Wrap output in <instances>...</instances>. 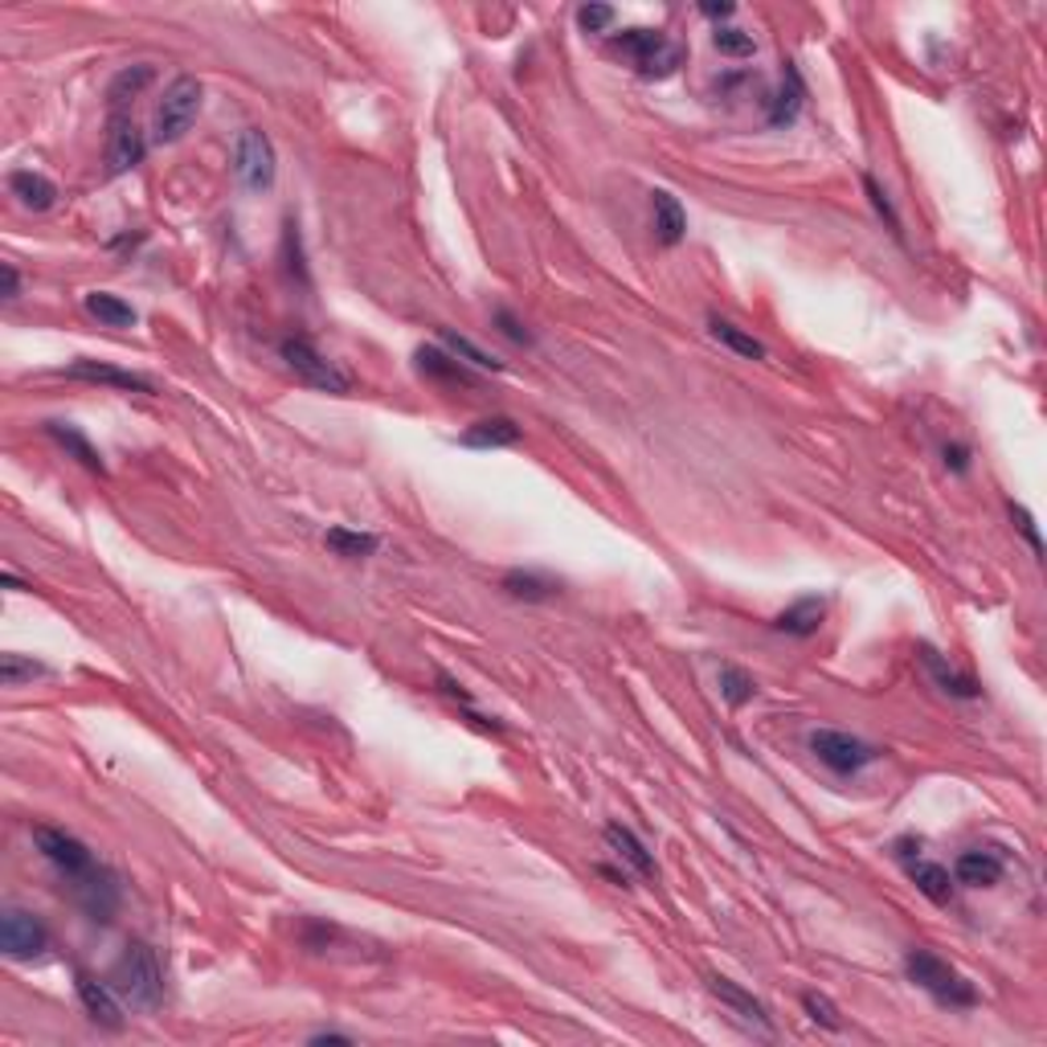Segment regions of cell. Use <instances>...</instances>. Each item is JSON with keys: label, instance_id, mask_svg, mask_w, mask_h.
I'll list each match as a JSON object with an SVG mask.
<instances>
[{"label": "cell", "instance_id": "cell-37", "mask_svg": "<svg viewBox=\"0 0 1047 1047\" xmlns=\"http://www.w3.org/2000/svg\"><path fill=\"white\" fill-rule=\"evenodd\" d=\"M491 320H496V328H500V332H503L508 340H512V344H524V348L532 344V332L516 320V316H512V311H508V307H500V311H496Z\"/></svg>", "mask_w": 1047, "mask_h": 1047}, {"label": "cell", "instance_id": "cell-18", "mask_svg": "<svg viewBox=\"0 0 1047 1047\" xmlns=\"http://www.w3.org/2000/svg\"><path fill=\"white\" fill-rule=\"evenodd\" d=\"M822 618H826V602L810 594V597H798L794 606H786V610L777 614L774 630H782L789 639H810V634L822 627Z\"/></svg>", "mask_w": 1047, "mask_h": 1047}, {"label": "cell", "instance_id": "cell-13", "mask_svg": "<svg viewBox=\"0 0 1047 1047\" xmlns=\"http://www.w3.org/2000/svg\"><path fill=\"white\" fill-rule=\"evenodd\" d=\"M709 990L716 995V999L725 1002L733 1015L741 1019V1023H749V1027H758V1032L774 1035V1019H770V1011H765V1002H758L753 995H745L737 983H728V978H709Z\"/></svg>", "mask_w": 1047, "mask_h": 1047}, {"label": "cell", "instance_id": "cell-14", "mask_svg": "<svg viewBox=\"0 0 1047 1047\" xmlns=\"http://www.w3.org/2000/svg\"><path fill=\"white\" fill-rule=\"evenodd\" d=\"M9 193L16 197V205H21V210L46 213V210H53V201H58V185H53L46 172L16 168L13 177H9Z\"/></svg>", "mask_w": 1047, "mask_h": 1047}, {"label": "cell", "instance_id": "cell-19", "mask_svg": "<svg viewBox=\"0 0 1047 1047\" xmlns=\"http://www.w3.org/2000/svg\"><path fill=\"white\" fill-rule=\"evenodd\" d=\"M920 663H925V671L933 676V683L941 688L945 695H957V700H978L983 695V688H978V679L962 676V671H953L950 663L937 655L933 646H920Z\"/></svg>", "mask_w": 1047, "mask_h": 1047}, {"label": "cell", "instance_id": "cell-20", "mask_svg": "<svg viewBox=\"0 0 1047 1047\" xmlns=\"http://www.w3.org/2000/svg\"><path fill=\"white\" fill-rule=\"evenodd\" d=\"M953 880L966 888H995L1002 880V859L995 852H962L953 864Z\"/></svg>", "mask_w": 1047, "mask_h": 1047}, {"label": "cell", "instance_id": "cell-31", "mask_svg": "<svg viewBox=\"0 0 1047 1047\" xmlns=\"http://www.w3.org/2000/svg\"><path fill=\"white\" fill-rule=\"evenodd\" d=\"M721 695L728 700V709H745L758 695V679L741 667H721Z\"/></svg>", "mask_w": 1047, "mask_h": 1047}, {"label": "cell", "instance_id": "cell-44", "mask_svg": "<svg viewBox=\"0 0 1047 1047\" xmlns=\"http://www.w3.org/2000/svg\"><path fill=\"white\" fill-rule=\"evenodd\" d=\"M311 1044H353V1039L340 1035V1032H320V1035H311Z\"/></svg>", "mask_w": 1047, "mask_h": 1047}, {"label": "cell", "instance_id": "cell-2", "mask_svg": "<svg viewBox=\"0 0 1047 1047\" xmlns=\"http://www.w3.org/2000/svg\"><path fill=\"white\" fill-rule=\"evenodd\" d=\"M115 990L135 1007H160L164 999V969L156 962V950L144 941H131L119 966H115Z\"/></svg>", "mask_w": 1047, "mask_h": 1047}, {"label": "cell", "instance_id": "cell-6", "mask_svg": "<svg viewBox=\"0 0 1047 1047\" xmlns=\"http://www.w3.org/2000/svg\"><path fill=\"white\" fill-rule=\"evenodd\" d=\"M810 753L838 777L859 774L864 765H871V761L880 758L868 741H859L852 733H838V728H814V733H810Z\"/></svg>", "mask_w": 1047, "mask_h": 1047}, {"label": "cell", "instance_id": "cell-5", "mask_svg": "<svg viewBox=\"0 0 1047 1047\" xmlns=\"http://www.w3.org/2000/svg\"><path fill=\"white\" fill-rule=\"evenodd\" d=\"M278 356L287 360V369L295 372L304 385L320 389V393H348V389H353L348 372H340L307 336H287L278 344Z\"/></svg>", "mask_w": 1047, "mask_h": 1047}, {"label": "cell", "instance_id": "cell-8", "mask_svg": "<svg viewBox=\"0 0 1047 1047\" xmlns=\"http://www.w3.org/2000/svg\"><path fill=\"white\" fill-rule=\"evenodd\" d=\"M234 172H238V180H242L250 193L271 189L278 164H274V144L266 140V131L246 128L242 135H238V147H234Z\"/></svg>", "mask_w": 1047, "mask_h": 1047}, {"label": "cell", "instance_id": "cell-28", "mask_svg": "<svg viewBox=\"0 0 1047 1047\" xmlns=\"http://www.w3.org/2000/svg\"><path fill=\"white\" fill-rule=\"evenodd\" d=\"M328 548L336 552V557H348V561H356V557H372L377 552V536L372 532H353V528H328Z\"/></svg>", "mask_w": 1047, "mask_h": 1047}, {"label": "cell", "instance_id": "cell-9", "mask_svg": "<svg viewBox=\"0 0 1047 1047\" xmlns=\"http://www.w3.org/2000/svg\"><path fill=\"white\" fill-rule=\"evenodd\" d=\"M0 950L9 953L13 962H33L49 950V933L46 925L25 913V908H4L0 917Z\"/></svg>", "mask_w": 1047, "mask_h": 1047}, {"label": "cell", "instance_id": "cell-26", "mask_svg": "<svg viewBox=\"0 0 1047 1047\" xmlns=\"http://www.w3.org/2000/svg\"><path fill=\"white\" fill-rule=\"evenodd\" d=\"M709 332L712 340H721L728 353L745 356V360H765V344L758 336H749L745 328H737L733 320H721V316H709Z\"/></svg>", "mask_w": 1047, "mask_h": 1047}, {"label": "cell", "instance_id": "cell-11", "mask_svg": "<svg viewBox=\"0 0 1047 1047\" xmlns=\"http://www.w3.org/2000/svg\"><path fill=\"white\" fill-rule=\"evenodd\" d=\"M62 377H70V381H95V385H111V389H123V393H156L147 377H140V372H131V369L103 365V360H74V365H66V369H62Z\"/></svg>", "mask_w": 1047, "mask_h": 1047}, {"label": "cell", "instance_id": "cell-21", "mask_svg": "<svg viewBox=\"0 0 1047 1047\" xmlns=\"http://www.w3.org/2000/svg\"><path fill=\"white\" fill-rule=\"evenodd\" d=\"M46 435L62 447L66 454H74L82 467L95 471V475H107V463H103V454L91 447V438L82 435L79 426H70V421H46Z\"/></svg>", "mask_w": 1047, "mask_h": 1047}, {"label": "cell", "instance_id": "cell-4", "mask_svg": "<svg viewBox=\"0 0 1047 1047\" xmlns=\"http://www.w3.org/2000/svg\"><path fill=\"white\" fill-rule=\"evenodd\" d=\"M201 98H205V91H201V82H197L193 74H180V79L168 82L164 98L156 103L152 140H156V144H177V140H185V131L193 128L197 115H201Z\"/></svg>", "mask_w": 1047, "mask_h": 1047}, {"label": "cell", "instance_id": "cell-24", "mask_svg": "<svg viewBox=\"0 0 1047 1047\" xmlns=\"http://www.w3.org/2000/svg\"><path fill=\"white\" fill-rule=\"evenodd\" d=\"M802 98H806V86L802 79H798V70L786 62V79H782V91L774 95V103H770V123L774 128H789L794 119H798V111H802Z\"/></svg>", "mask_w": 1047, "mask_h": 1047}, {"label": "cell", "instance_id": "cell-23", "mask_svg": "<svg viewBox=\"0 0 1047 1047\" xmlns=\"http://www.w3.org/2000/svg\"><path fill=\"white\" fill-rule=\"evenodd\" d=\"M516 442L520 426L512 418H484L463 435V447H475V451H496V447H516Z\"/></svg>", "mask_w": 1047, "mask_h": 1047}, {"label": "cell", "instance_id": "cell-38", "mask_svg": "<svg viewBox=\"0 0 1047 1047\" xmlns=\"http://www.w3.org/2000/svg\"><path fill=\"white\" fill-rule=\"evenodd\" d=\"M283 250H287V266L290 274L299 278V283H307V266H304V250H299V229H295V222H287V234H283Z\"/></svg>", "mask_w": 1047, "mask_h": 1047}, {"label": "cell", "instance_id": "cell-10", "mask_svg": "<svg viewBox=\"0 0 1047 1047\" xmlns=\"http://www.w3.org/2000/svg\"><path fill=\"white\" fill-rule=\"evenodd\" d=\"M147 156V135L135 128L131 115H111V131H107V164L111 177H123L131 168H140Z\"/></svg>", "mask_w": 1047, "mask_h": 1047}, {"label": "cell", "instance_id": "cell-33", "mask_svg": "<svg viewBox=\"0 0 1047 1047\" xmlns=\"http://www.w3.org/2000/svg\"><path fill=\"white\" fill-rule=\"evenodd\" d=\"M37 676H49L46 663L25 659V655H0V683H4V688H16V683L37 679Z\"/></svg>", "mask_w": 1047, "mask_h": 1047}, {"label": "cell", "instance_id": "cell-17", "mask_svg": "<svg viewBox=\"0 0 1047 1047\" xmlns=\"http://www.w3.org/2000/svg\"><path fill=\"white\" fill-rule=\"evenodd\" d=\"M904 868H908V880L929 896L933 904H950L953 901V876L950 868H941L933 859H920V855H904Z\"/></svg>", "mask_w": 1047, "mask_h": 1047}, {"label": "cell", "instance_id": "cell-22", "mask_svg": "<svg viewBox=\"0 0 1047 1047\" xmlns=\"http://www.w3.org/2000/svg\"><path fill=\"white\" fill-rule=\"evenodd\" d=\"M651 213H655V234H659L663 246H679L683 234H688V217L679 210V201L667 189H655L651 193Z\"/></svg>", "mask_w": 1047, "mask_h": 1047}, {"label": "cell", "instance_id": "cell-25", "mask_svg": "<svg viewBox=\"0 0 1047 1047\" xmlns=\"http://www.w3.org/2000/svg\"><path fill=\"white\" fill-rule=\"evenodd\" d=\"M152 79H156V70H152L147 62L119 70V74L111 79V86H107V103H111V115H123V107H128L131 98L140 95V91H144V86H147Z\"/></svg>", "mask_w": 1047, "mask_h": 1047}, {"label": "cell", "instance_id": "cell-39", "mask_svg": "<svg viewBox=\"0 0 1047 1047\" xmlns=\"http://www.w3.org/2000/svg\"><path fill=\"white\" fill-rule=\"evenodd\" d=\"M1011 520H1015V528L1023 532V540H1027V545H1032V552L1039 557V552H1044V540H1039V528H1035L1032 512H1027V508H1019V503H1011Z\"/></svg>", "mask_w": 1047, "mask_h": 1047}, {"label": "cell", "instance_id": "cell-30", "mask_svg": "<svg viewBox=\"0 0 1047 1047\" xmlns=\"http://www.w3.org/2000/svg\"><path fill=\"white\" fill-rule=\"evenodd\" d=\"M438 336H442V344H447V348H451L454 356H463V360H467L471 369L503 372V360H496V356H491V353H484V348H479V344H471L467 336H459V332H451V328H442Z\"/></svg>", "mask_w": 1047, "mask_h": 1047}, {"label": "cell", "instance_id": "cell-7", "mask_svg": "<svg viewBox=\"0 0 1047 1047\" xmlns=\"http://www.w3.org/2000/svg\"><path fill=\"white\" fill-rule=\"evenodd\" d=\"M33 843H37V852L46 855L70 884H79V880H86V876L98 871L95 855L86 852V843H79V838L58 831V826H33Z\"/></svg>", "mask_w": 1047, "mask_h": 1047}, {"label": "cell", "instance_id": "cell-35", "mask_svg": "<svg viewBox=\"0 0 1047 1047\" xmlns=\"http://www.w3.org/2000/svg\"><path fill=\"white\" fill-rule=\"evenodd\" d=\"M864 189H868V201H871V210L880 213V222H884L896 238H901V217H896V210H892V201H888V193L880 189V180L876 177H864Z\"/></svg>", "mask_w": 1047, "mask_h": 1047}, {"label": "cell", "instance_id": "cell-36", "mask_svg": "<svg viewBox=\"0 0 1047 1047\" xmlns=\"http://www.w3.org/2000/svg\"><path fill=\"white\" fill-rule=\"evenodd\" d=\"M578 21H581V29H585V33H602V29H610V25H614V9H610V4H581Z\"/></svg>", "mask_w": 1047, "mask_h": 1047}, {"label": "cell", "instance_id": "cell-42", "mask_svg": "<svg viewBox=\"0 0 1047 1047\" xmlns=\"http://www.w3.org/2000/svg\"><path fill=\"white\" fill-rule=\"evenodd\" d=\"M0 283H4V304H13L16 295H21V278H16V271L9 266V262L0 266Z\"/></svg>", "mask_w": 1047, "mask_h": 1047}, {"label": "cell", "instance_id": "cell-40", "mask_svg": "<svg viewBox=\"0 0 1047 1047\" xmlns=\"http://www.w3.org/2000/svg\"><path fill=\"white\" fill-rule=\"evenodd\" d=\"M438 692L442 695H451L454 704H463V709H471V692L459 683V679H451V676H438Z\"/></svg>", "mask_w": 1047, "mask_h": 1047}, {"label": "cell", "instance_id": "cell-3", "mask_svg": "<svg viewBox=\"0 0 1047 1047\" xmlns=\"http://www.w3.org/2000/svg\"><path fill=\"white\" fill-rule=\"evenodd\" d=\"M904 974H908V983L929 990L941 1007H974V1002H978V990H974L950 962H941V957L929 950L908 953V957H904Z\"/></svg>", "mask_w": 1047, "mask_h": 1047}, {"label": "cell", "instance_id": "cell-27", "mask_svg": "<svg viewBox=\"0 0 1047 1047\" xmlns=\"http://www.w3.org/2000/svg\"><path fill=\"white\" fill-rule=\"evenodd\" d=\"M82 307L95 316L98 323H107V328H135V307L123 304L119 295H107V290H91L86 299H82Z\"/></svg>", "mask_w": 1047, "mask_h": 1047}, {"label": "cell", "instance_id": "cell-12", "mask_svg": "<svg viewBox=\"0 0 1047 1047\" xmlns=\"http://www.w3.org/2000/svg\"><path fill=\"white\" fill-rule=\"evenodd\" d=\"M414 365L426 381H438V385H479V377L459 360L454 353H442L435 344H421L414 353Z\"/></svg>", "mask_w": 1047, "mask_h": 1047}, {"label": "cell", "instance_id": "cell-16", "mask_svg": "<svg viewBox=\"0 0 1047 1047\" xmlns=\"http://www.w3.org/2000/svg\"><path fill=\"white\" fill-rule=\"evenodd\" d=\"M606 843H610V852L627 864V868H634L639 876H646V880H655L659 876V864H655V855L646 852V843L630 826H622V822H610L606 826Z\"/></svg>", "mask_w": 1047, "mask_h": 1047}, {"label": "cell", "instance_id": "cell-43", "mask_svg": "<svg viewBox=\"0 0 1047 1047\" xmlns=\"http://www.w3.org/2000/svg\"><path fill=\"white\" fill-rule=\"evenodd\" d=\"M700 13L712 16V21H728V16L737 13V4H728V0L725 4H700Z\"/></svg>", "mask_w": 1047, "mask_h": 1047}, {"label": "cell", "instance_id": "cell-29", "mask_svg": "<svg viewBox=\"0 0 1047 1047\" xmlns=\"http://www.w3.org/2000/svg\"><path fill=\"white\" fill-rule=\"evenodd\" d=\"M503 590H508L512 597H520V602H548V597L557 594V581L540 578V573H524V569H516V573H508V578H503Z\"/></svg>", "mask_w": 1047, "mask_h": 1047}, {"label": "cell", "instance_id": "cell-15", "mask_svg": "<svg viewBox=\"0 0 1047 1047\" xmlns=\"http://www.w3.org/2000/svg\"><path fill=\"white\" fill-rule=\"evenodd\" d=\"M79 999H82V1007H86V1015L95 1019L98 1027H111V1032L123 1027V1007H119V999L111 995V986L107 983H98V978H91V974H79Z\"/></svg>", "mask_w": 1047, "mask_h": 1047}, {"label": "cell", "instance_id": "cell-1", "mask_svg": "<svg viewBox=\"0 0 1047 1047\" xmlns=\"http://www.w3.org/2000/svg\"><path fill=\"white\" fill-rule=\"evenodd\" d=\"M610 53H618V58H627L643 79H671L679 66H683V58H688V49L676 46V41H667V33L659 29H646V25H634V29H622L610 37Z\"/></svg>", "mask_w": 1047, "mask_h": 1047}, {"label": "cell", "instance_id": "cell-41", "mask_svg": "<svg viewBox=\"0 0 1047 1047\" xmlns=\"http://www.w3.org/2000/svg\"><path fill=\"white\" fill-rule=\"evenodd\" d=\"M945 467H950L953 475H966V471H969V451H966V447H957V442H953V447H945Z\"/></svg>", "mask_w": 1047, "mask_h": 1047}, {"label": "cell", "instance_id": "cell-32", "mask_svg": "<svg viewBox=\"0 0 1047 1047\" xmlns=\"http://www.w3.org/2000/svg\"><path fill=\"white\" fill-rule=\"evenodd\" d=\"M712 46L721 49L725 58H753V53H758L753 33L733 29V25H716V33H712Z\"/></svg>", "mask_w": 1047, "mask_h": 1047}, {"label": "cell", "instance_id": "cell-34", "mask_svg": "<svg viewBox=\"0 0 1047 1047\" xmlns=\"http://www.w3.org/2000/svg\"><path fill=\"white\" fill-rule=\"evenodd\" d=\"M802 1011H806L810 1019H814L819 1027H826V1032H838V1027H843V1019H838V1007H835L831 999H826V995H819V990H806V995H802Z\"/></svg>", "mask_w": 1047, "mask_h": 1047}]
</instances>
